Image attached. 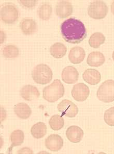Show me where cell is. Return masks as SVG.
Masks as SVG:
<instances>
[{"instance_id": "cell-17", "label": "cell", "mask_w": 114, "mask_h": 154, "mask_svg": "<svg viewBox=\"0 0 114 154\" xmlns=\"http://www.w3.org/2000/svg\"><path fill=\"white\" fill-rule=\"evenodd\" d=\"M14 112L18 117L22 119L29 118L32 114L30 107L24 103H20L15 105L14 106Z\"/></svg>"}, {"instance_id": "cell-6", "label": "cell", "mask_w": 114, "mask_h": 154, "mask_svg": "<svg viewBox=\"0 0 114 154\" xmlns=\"http://www.w3.org/2000/svg\"><path fill=\"white\" fill-rule=\"evenodd\" d=\"M108 13V7L102 1L91 2L88 8V14L90 17L95 19H102L106 17Z\"/></svg>"}, {"instance_id": "cell-29", "label": "cell", "mask_w": 114, "mask_h": 154, "mask_svg": "<svg viewBox=\"0 0 114 154\" xmlns=\"http://www.w3.org/2000/svg\"><path fill=\"white\" fill-rule=\"evenodd\" d=\"M113 60H114V51L113 52Z\"/></svg>"}, {"instance_id": "cell-7", "label": "cell", "mask_w": 114, "mask_h": 154, "mask_svg": "<svg viewBox=\"0 0 114 154\" xmlns=\"http://www.w3.org/2000/svg\"><path fill=\"white\" fill-rule=\"evenodd\" d=\"M58 111L61 116L69 118L75 117L78 112V108L73 102L69 100H63L58 104Z\"/></svg>"}, {"instance_id": "cell-9", "label": "cell", "mask_w": 114, "mask_h": 154, "mask_svg": "<svg viewBox=\"0 0 114 154\" xmlns=\"http://www.w3.org/2000/svg\"><path fill=\"white\" fill-rule=\"evenodd\" d=\"M45 146L50 151L57 152L63 146V140L59 135H50L45 140Z\"/></svg>"}, {"instance_id": "cell-13", "label": "cell", "mask_w": 114, "mask_h": 154, "mask_svg": "<svg viewBox=\"0 0 114 154\" xmlns=\"http://www.w3.org/2000/svg\"><path fill=\"white\" fill-rule=\"evenodd\" d=\"M66 135L71 142L78 143L81 141L83 137V131L79 127L72 125L67 129Z\"/></svg>"}, {"instance_id": "cell-20", "label": "cell", "mask_w": 114, "mask_h": 154, "mask_svg": "<svg viewBox=\"0 0 114 154\" xmlns=\"http://www.w3.org/2000/svg\"><path fill=\"white\" fill-rule=\"evenodd\" d=\"M31 133L35 139H41L46 134V125L42 122L36 123L31 128Z\"/></svg>"}, {"instance_id": "cell-14", "label": "cell", "mask_w": 114, "mask_h": 154, "mask_svg": "<svg viewBox=\"0 0 114 154\" xmlns=\"http://www.w3.org/2000/svg\"><path fill=\"white\" fill-rule=\"evenodd\" d=\"M85 51L79 46H75L72 48L69 54V60L72 64L81 63L85 57Z\"/></svg>"}, {"instance_id": "cell-2", "label": "cell", "mask_w": 114, "mask_h": 154, "mask_svg": "<svg viewBox=\"0 0 114 154\" xmlns=\"http://www.w3.org/2000/svg\"><path fill=\"white\" fill-rule=\"evenodd\" d=\"M64 87L60 80L56 79L43 89V98L48 102L54 103L64 94Z\"/></svg>"}, {"instance_id": "cell-8", "label": "cell", "mask_w": 114, "mask_h": 154, "mask_svg": "<svg viewBox=\"0 0 114 154\" xmlns=\"http://www.w3.org/2000/svg\"><path fill=\"white\" fill-rule=\"evenodd\" d=\"M71 93L75 100L77 102H83L87 100L89 96L90 90L85 84L79 83L74 86Z\"/></svg>"}, {"instance_id": "cell-27", "label": "cell", "mask_w": 114, "mask_h": 154, "mask_svg": "<svg viewBox=\"0 0 114 154\" xmlns=\"http://www.w3.org/2000/svg\"><path fill=\"white\" fill-rule=\"evenodd\" d=\"M20 4L22 5V6L25 8H33L37 4V1H19Z\"/></svg>"}, {"instance_id": "cell-18", "label": "cell", "mask_w": 114, "mask_h": 154, "mask_svg": "<svg viewBox=\"0 0 114 154\" xmlns=\"http://www.w3.org/2000/svg\"><path fill=\"white\" fill-rule=\"evenodd\" d=\"M105 57L100 52H93L89 54L87 58V63L91 67H99L104 63Z\"/></svg>"}, {"instance_id": "cell-1", "label": "cell", "mask_w": 114, "mask_h": 154, "mask_svg": "<svg viewBox=\"0 0 114 154\" xmlns=\"http://www.w3.org/2000/svg\"><path fill=\"white\" fill-rule=\"evenodd\" d=\"M63 38L71 44H78L87 37L85 26L80 20L70 18L63 22L61 27Z\"/></svg>"}, {"instance_id": "cell-11", "label": "cell", "mask_w": 114, "mask_h": 154, "mask_svg": "<svg viewBox=\"0 0 114 154\" xmlns=\"http://www.w3.org/2000/svg\"><path fill=\"white\" fill-rule=\"evenodd\" d=\"M79 73L75 68L71 66L64 68L62 72V79L67 84H73L77 81Z\"/></svg>"}, {"instance_id": "cell-15", "label": "cell", "mask_w": 114, "mask_h": 154, "mask_svg": "<svg viewBox=\"0 0 114 154\" xmlns=\"http://www.w3.org/2000/svg\"><path fill=\"white\" fill-rule=\"evenodd\" d=\"M84 81L89 85H95L100 82L101 75L99 71L95 69H88L83 74Z\"/></svg>"}, {"instance_id": "cell-4", "label": "cell", "mask_w": 114, "mask_h": 154, "mask_svg": "<svg viewBox=\"0 0 114 154\" xmlns=\"http://www.w3.org/2000/svg\"><path fill=\"white\" fill-rule=\"evenodd\" d=\"M97 97L99 100L104 103L114 101V81L107 80L101 85L98 90Z\"/></svg>"}, {"instance_id": "cell-28", "label": "cell", "mask_w": 114, "mask_h": 154, "mask_svg": "<svg viewBox=\"0 0 114 154\" xmlns=\"http://www.w3.org/2000/svg\"><path fill=\"white\" fill-rule=\"evenodd\" d=\"M111 8L112 13L114 15V1H113L112 4H111V8Z\"/></svg>"}, {"instance_id": "cell-21", "label": "cell", "mask_w": 114, "mask_h": 154, "mask_svg": "<svg viewBox=\"0 0 114 154\" xmlns=\"http://www.w3.org/2000/svg\"><path fill=\"white\" fill-rule=\"evenodd\" d=\"M52 13V7L48 3H43L37 10L39 17L43 20H47L50 18Z\"/></svg>"}, {"instance_id": "cell-19", "label": "cell", "mask_w": 114, "mask_h": 154, "mask_svg": "<svg viewBox=\"0 0 114 154\" xmlns=\"http://www.w3.org/2000/svg\"><path fill=\"white\" fill-rule=\"evenodd\" d=\"M66 47L61 43H56L50 47V54L56 58L63 57L66 55Z\"/></svg>"}, {"instance_id": "cell-23", "label": "cell", "mask_w": 114, "mask_h": 154, "mask_svg": "<svg viewBox=\"0 0 114 154\" xmlns=\"http://www.w3.org/2000/svg\"><path fill=\"white\" fill-rule=\"evenodd\" d=\"M49 124L53 130L58 131L64 127V119L61 116L54 115L50 118Z\"/></svg>"}, {"instance_id": "cell-10", "label": "cell", "mask_w": 114, "mask_h": 154, "mask_svg": "<svg viewBox=\"0 0 114 154\" xmlns=\"http://www.w3.org/2000/svg\"><path fill=\"white\" fill-rule=\"evenodd\" d=\"M73 12L72 4L66 1L58 2L56 6V13L61 18H66L71 15Z\"/></svg>"}, {"instance_id": "cell-26", "label": "cell", "mask_w": 114, "mask_h": 154, "mask_svg": "<svg viewBox=\"0 0 114 154\" xmlns=\"http://www.w3.org/2000/svg\"><path fill=\"white\" fill-rule=\"evenodd\" d=\"M104 119L107 125L111 127H114V107L109 108L105 111Z\"/></svg>"}, {"instance_id": "cell-16", "label": "cell", "mask_w": 114, "mask_h": 154, "mask_svg": "<svg viewBox=\"0 0 114 154\" xmlns=\"http://www.w3.org/2000/svg\"><path fill=\"white\" fill-rule=\"evenodd\" d=\"M20 27L22 32L25 35H30L35 32L37 25L34 20L31 18H25L22 20Z\"/></svg>"}, {"instance_id": "cell-12", "label": "cell", "mask_w": 114, "mask_h": 154, "mask_svg": "<svg viewBox=\"0 0 114 154\" xmlns=\"http://www.w3.org/2000/svg\"><path fill=\"white\" fill-rule=\"evenodd\" d=\"M20 94L24 100L27 101L35 100L40 96L37 88L31 85H26L22 87L20 91Z\"/></svg>"}, {"instance_id": "cell-25", "label": "cell", "mask_w": 114, "mask_h": 154, "mask_svg": "<svg viewBox=\"0 0 114 154\" xmlns=\"http://www.w3.org/2000/svg\"><path fill=\"white\" fill-rule=\"evenodd\" d=\"M19 49L14 45H8L4 46L2 51L3 55L8 58H16L19 55Z\"/></svg>"}, {"instance_id": "cell-3", "label": "cell", "mask_w": 114, "mask_h": 154, "mask_svg": "<svg viewBox=\"0 0 114 154\" xmlns=\"http://www.w3.org/2000/svg\"><path fill=\"white\" fill-rule=\"evenodd\" d=\"M32 77L37 84L46 85L52 80V71L47 65L39 64L32 71Z\"/></svg>"}, {"instance_id": "cell-24", "label": "cell", "mask_w": 114, "mask_h": 154, "mask_svg": "<svg viewBox=\"0 0 114 154\" xmlns=\"http://www.w3.org/2000/svg\"><path fill=\"white\" fill-rule=\"evenodd\" d=\"M24 133L22 130H17L13 131L10 135V141L12 145L10 148L22 145L24 141Z\"/></svg>"}, {"instance_id": "cell-22", "label": "cell", "mask_w": 114, "mask_h": 154, "mask_svg": "<svg viewBox=\"0 0 114 154\" xmlns=\"http://www.w3.org/2000/svg\"><path fill=\"white\" fill-rule=\"evenodd\" d=\"M105 37L102 33L95 32L91 35L89 40L90 46L93 48H99L101 45L104 43Z\"/></svg>"}, {"instance_id": "cell-5", "label": "cell", "mask_w": 114, "mask_h": 154, "mask_svg": "<svg viewBox=\"0 0 114 154\" xmlns=\"http://www.w3.org/2000/svg\"><path fill=\"white\" fill-rule=\"evenodd\" d=\"M1 18L7 24H13L17 20L19 12L15 5L12 3H5L1 8Z\"/></svg>"}]
</instances>
